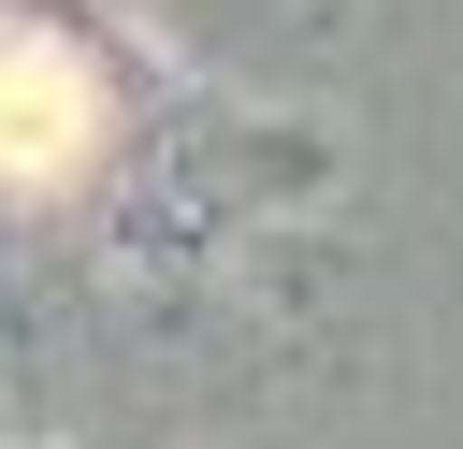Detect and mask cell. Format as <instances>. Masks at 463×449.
I'll use <instances>...</instances> for the list:
<instances>
[{"label":"cell","instance_id":"1","mask_svg":"<svg viewBox=\"0 0 463 449\" xmlns=\"http://www.w3.org/2000/svg\"><path fill=\"white\" fill-rule=\"evenodd\" d=\"M87 130H101V72L43 14H0V174H58L87 159Z\"/></svg>","mask_w":463,"mask_h":449}]
</instances>
